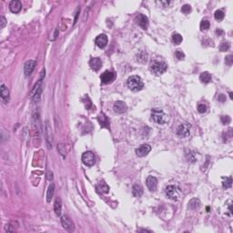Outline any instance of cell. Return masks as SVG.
I'll return each instance as SVG.
<instances>
[{"label": "cell", "instance_id": "1", "mask_svg": "<svg viewBox=\"0 0 233 233\" xmlns=\"http://www.w3.org/2000/svg\"><path fill=\"white\" fill-rule=\"evenodd\" d=\"M127 85L130 90L132 91H139L144 88V83L142 81V79L139 76H131L128 77Z\"/></svg>", "mask_w": 233, "mask_h": 233}, {"label": "cell", "instance_id": "2", "mask_svg": "<svg viewBox=\"0 0 233 233\" xmlns=\"http://www.w3.org/2000/svg\"><path fill=\"white\" fill-rule=\"evenodd\" d=\"M151 119L158 125H163L168 121V115L160 109H153L151 110Z\"/></svg>", "mask_w": 233, "mask_h": 233}, {"label": "cell", "instance_id": "3", "mask_svg": "<svg viewBox=\"0 0 233 233\" xmlns=\"http://www.w3.org/2000/svg\"><path fill=\"white\" fill-rule=\"evenodd\" d=\"M167 69H168V65L165 63L164 61H160V60L153 61L149 67L150 71L156 76L162 75V74L167 70Z\"/></svg>", "mask_w": 233, "mask_h": 233}, {"label": "cell", "instance_id": "4", "mask_svg": "<svg viewBox=\"0 0 233 233\" xmlns=\"http://www.w3.org/2000/svg\"><path fill=\"white\" fill-rule=\"evenodd\" d=\"M82 161L83 163L88 167L94 166L96 163V157L95 154L91 151H87L85 152L82 156Z\"/></svg>", "mask_w": 233, "mask_h": 233}, {"label": "cell", "instance_id": "5", "mask_svg": "<svg viewBox=\"0 0 233 233\" xmlns=\"http://www.w3.org/2000/svg\"><path fill=\"white\" fill-rule=\"evenodd\" d=\"M190 126L189 124L187 123H183V124H180L179 126L178 127L177 130H176V133L180 138H186V137H189L190 134Z\"/></svg>", "mask_w": 233, "mask_h": 233}, {"label": "cell", "instance_id": "6", "mask_svg": "<svg viewBox=\"0 0 233 233\" xmlns=\"http://www.w3.org/2000/svg\"><path fill=\"white\" fill-rule=\"evenodd\" d=\"M165 192H166V195L168 198L172 200H178L179 198V192L177 190V187H176L174 185H169L166 187L165 190Z\"/></svg>", "mask_w": 233, "mask_h": 233}, {"label": "cell", "instance_id": "7", "mask_svg": "<svg viewBox=\"0 0 233 233\" xmlns=\"http://www.w3.org/2000/svg\"><path fill=\"white\" fill-rule=\"evenodd\" d=\"M61 223H62V226H63V228L69 232H72L74 229H75L73 221L71 220V219L69 216L67 215H64L61 217Z\"/></svg>", "mask_w": 233, "mask_h": 233}, {"label": "cell", "instance_id": "8", "mask_svg": "<svg viewBox=\"0 0 233 233\" xmlns=\"http://www.w3.org/2000/svg\"><path fill=\"white\" fill-rule=\"evenodd\" d=\"M45 135H46V141L48 143V149H51L52 147V143H53V135H52V129H51V127L49 125V122L47 120L46 121V125H45Z\"/></svg>", "mask_w": 233, "mask_h": 233}, {"label": "cell", "instance_id": "9", "mask_svg": "<svg viewBox=\"0 0 233 233\" xmlns=\"http://www.w3.org/2000/svg\"><path fill=\"white\" fill-rule=\"evenodd\" d=\"M114 78H115V73L112 72V71H109V70H107L104 73H102V75L100 76L101 82L104 83V84H107V83H109V82L113 81V80H114Z\"/></svg>", "mask_w": 233, "mask_h": 233}, {"label": "cell", "instance_id": "10", "mask_svg": "<svg viewBox=\"0 0 233 233\" xmlns=\"http://www.w3.org/2000/svg\"><path fill=\"white\" fill-rule=\"evenodd\" d=\"M36 65H37V62L35 60H28L26 62L25 67H24V73L26 77L31 75V73L33 72L34 69H35Z\"/></svg>", "mask_w": 233, "mask_h": 233}, {"label": "cell", "instance_id": "11", "mask_svg": "<svg viewBox=\"0 0 233 233\" xmlns=\"http://www.w3.org/2000/svg\"><path fill=\"white\" fill-rule=\"evenodd\" d=\"M150 150H151V147L149 144H143L141 145L139 149H136V154L139 157H144L149 154Z\"/></svg>", "mask_w": 233, "mask_h": 233}, {"label": "cell", "instance_id": "12", "mask_svg": "<svg viewBox=\"0 0 233 233\" xmlns=\"http://www.w3.org/2000/svg\"><path fill=\"white\" fill-rule=\"evenodd\" d=\"M113 109L116 113H119V114H122V113H125L128 109V107L126 105V103L123 101H117L116 103L113 106Z\"/></svg>", "mask_w": 233, "mask_h": 233}, {"label": "cell", "instance_id": "13", "mask_svg": "<svg viewBox=\"0 0 233 233\" xmlns=\"http://www.w3.org/2000/svg\"><path fill=\"white\" fill-rule=\"evenodd\" d=\"M136 22L139 26H140L143 29H147V26H149V18H147L144 15H139L136 18Z\"/></svg>", "mask_w": 233, "mask_h": 233}, {"label": "cell", "instance_id": "14", "mask_svg": "<svg viewBox=\"0 0 233 233\" xmlns=\"http://www.w3.org/2000/svg\"><path fill=\"white\" fill-rule=\"evenodd\" d=\"M107 41H109V39H107V37L105 35V34H101V35L98 36L96 38V46L100 48H106V46L107 45Z\"/></svg>", "mask_w": 233, "mask_h": 233}, {"label": "cell", "instance_id": "15", "mask_svg": "<svg viewBox=\"0 0 233 233\" xmlns=\"http://www.w3.org/2000/svg\"><path fill=\"white\" fill-rule=\"evenodd\" d=\"M146 183H147V187H149V190H151V191L156 190L157 185H158V180L155 177H153V176L147 177V179L146 180Z\"/></svg>", "mask_w": 233, "mask_h": 233}, {"label": "cell", "instance_id": "16", "mask_svg": "<svg viewBox=\"0 0 233 233\" xmlns=\"http://www.w3.org/2000/svg\"><path fill=\"white\" fill-rule=\"evenodd\" d=\"M9 8L11 10V12L13 13H19L20 10L22 9V4L18 0H13V1L10 2L9 5Z\"/></svg>", "mask_w": 233, "mask_h": 233}, {"label": "cell", "instance_id": "17", "mask_svg": "<svg viewBox=\"0 0 233 233\" xmlns=\"http://www.w3.org/2000/svg\"><path fill=\"white\" fill-rule=\"evenodd\" d=\"M89 66L91 67V69H94L95 71H98L102 67V61L99 58H93L89 61Z\"/></svg>", "mask_w": 233, "mask_h": 233}, {"label": "cell", "instance_id": "18", "mask_svg": "<svg viewBox=\"0 0 233 233\" xmlns=\"http://www.w3.org/2000/svg\"><path fill=\"white\" fill-rule=\"evenodd\" d=\"M98 120L100 124V126L102 128H109V118L107 117L104 114V113H100L98 117Z\"/></svg>", "mask_w": 233, "mask_h": 233}, {"label": "cell", "instance_id": "19", "mask_svg": "<svg viewBox=\"0 0 233 233\" xmlns=\"http://www.w3.org/2000/svg\"><path fill=\"white\" fill-rule=\"evenodd\" d=\"M211 79H212V77L211 75H210V73L205 71V72H202L200 74V80L204 83V84H208L209 83L210 81H211Z\"/></svg>", "mask_w": 233, "mask_h": 233}, {"label": "cell", "instance_id": "20", "mask_svg": "<svg viewBox=\"0 0 233 233\" xmlns=\"http://www.w3.org/2000/svg\"><path fill=\"white\" fill-rule=\"evenodd\" d=\"M133 196L134 197H140L143 194V187L140 184H135L133 186Z\"/></svg>", "mask_w": 233, "mask_h": 233}, {"label": "cell", "instance_id": "21", "mask_svg": "<svg viewBox=\"0 0 233 233\" xmlns=\"http://www.w3.org/2000/svg\"><path fill=\"white\" fill-rule=\"evenodd\" d=\"M61 209H62V202H61V200L59 198H58L55 201V204H54V210L56 214L58 216H60L61 214Z\"/></svg>", "mask_w": 233, "mask_h": 233}, {"label": "cell", "instance_id": "22", "mask_svg": "<svg viewBox=\"0 0 233 233\" xmlns=\"http://www.w3.org/2000/svg\"><path fill=\"white\" fill-rule=\"evenodd\" d=\"M54 191H55V185L54 183H51L48 187V190L47 192V201L50 202L51 200H52L53 195H54Z\"/></svg>", "mask_w": 233, "mask_h": 233}, {"label": "cell", "instance_id": "23", "mask_svg": "<svg viewBox=\"0 0 233 233\" xmlns=\"http://www.w3.org/2000/svg\"><path fill=\"white\" fill-rule=\"evenodd\" d=\"M200 207V200L198 198H192L189 202V208L191 209H197Z\"/></svg>", "mask_w": 233, "mask_h": 233}, {"label": "cell", "instance_id": "24", "mask_svg": "<svg viewBox=\"0 0 233 233\" xmlns=\"http://www.w3.org/2000/svg\"><path fill=\"white\" fill-rule=\"evenodd\" d=\"M183 40V37L181 35H179V34L178 33H176V34H173V36H172V41L175 45H179L181 42H182Z\"/></svg>", "mask_w": 233, "mask_h": 233}, {"label": "cell", "instance_id": "25", "mask_svg": "<svg viewBox=\"0 0 233 233\" xmlns=\"http://www.w3.org/2000/svg\"><path fill=\"white\" fill-rule=\"evenodd\" d=\"M8 96H9L8 88L5 87V85H2V86H1V98L3 99H5V98L8 99Z\"/></svg>", "mask_w": 233, "mask_h": 233}, {"label": "cell", "instance_id": "26", "mask_svg": "<svg viewBox=\"0 0 233 233\" xmlns=\"http://www.w3.org/2000/svg\"><path fill=\"white\" fill-rule=\"evenodd\" d=\"M137 60L140 63H146L147 60V55L145 52H140L137 55Z\"/></svg>", "mask_w": 233, "mask_h": 233}, {"label": "cell", "instance_id": "27", "mask_svg": "<svg viewBox=\"0 0 233 233\" xmlns=\"http://www.w3.org/2000/svg\"><path fill=\"white\" fill-rule=\"evenodd\" d=\"M210 26V23L209 20H202L200 23V29L201 31H206L208 30Z\"/></svg>", "mask_w": 233, "mask_h": 233}, {"label": "cell", "instance_id": "28", "mask_svg": "<svg viewBox=\"0 0 233 233\" xmlns=\"http://www.w3.org/2000/svg\"><path fill=\"white\" fill-rule=\"evenodd\" d=\"M214 18L216 20H218V21H221L223 18H224V13H223V11H221V10H217L215 12L214 14Z\"/></svg>", "mask_w": 233, "mask_h": 233}, {"label": "cell", "instance_id": "29", "mask_svg": "<svg viewBox=\"0 0 233 233\" xmlns=\"http://www.w3.org/2000/svg\"><path fill=\"white\" fill-rule=\"evenodd\" d=\"M230 47V45L229 42H223V43H221L220 44V46H219V50L221 51V52H224V51H227V50H229Z\"/></svg>", "mask_w": 233, "mask_h": 233}, {"label": "cell", "instance_id": "30", "mask_svg": "<svg viewBox=\"0 0 233 233\" xmlns=\"http://www.w3.org/2000/svg\"><path fill=\"white\" fill-rule=\"evenodd\" d=\"M222 185H223L224 189H229V187H230L231 185H232V179L230 177L228 178V179H226V180H224L222 182Z\"/></svg>", "mask_w": 233, "mask_h": 233}, {"label": "cell", "instance_id": "31", "mask_svg": "<svg viewBox=\"0 0 233 233\" xmlns=\"http://www.w3.org/2000/svg\"><path fill=\"white\" fill-rule=\"evenodd\" d=\"M58 151H59L60 154L65 158L66 155H67V151H66V147H65V146H64L63 144H58Z\"/></svg>", "mask_w": 233, "mask_h": 233}, {"label": "cell", "instance_id": "32", "mask_svg": "<svg viewBox=\"0 0 233 233\" xmlns=\"http://www.w3.org/2000/svg\"><path fill=\"white\" fill-rule=\"evenodd\" d=\"M99 187H100L99 189L101 190V191L104 192V193H107V192H109V186H107L105 182H103V181H102V182H100Z\"/></svg>", "mask_w": 233, "mask_h": 233}, {"label": "cell", "instance_id": "33", "mask_svg": "<svg viewBox=\"0 0 233 233\" xmlns=\"http://www.w3.org/2000/svg\"><path fill=\"white\" fill-rule=\"evenodd\" d=\"M175 56H176V58H177L179 60H183L184 58H185V54L181 50H177V51H176V52H175Z\"/></svg>", "mask_w": 233, "mask_h": 233}, {"label": "cell", "instance_id": "34", "mask_svg": "<svg viewBox=\"0 0 233 233\" xmlns=\"http://www.w3.org/2000/svg\"><path fill=\"white\" fill-rule=\"evenodd\" d=\"M186 158H187V161H190V162H194L196 160L195 158H194V155H193V153H191L190 151H187Z\"/></svg>", "mask_w": 233, "mask_h": 233}, {"label": "cell", "instance_id": "35", "mask_svg": "<svg viewBox=\"0 0 233 233\" xmlns=\"http://www.w3.org/2000/svg\"><path fill=\"white\" fill-rule=\"evenodd\" d=\"M220 120H221V122H222V124L228 125V124L230 123L231 119H230V118L229 116H222V117L220 118Z\"/></svg>", "mask_w": 233, "mask_h": 233}, {"label": "cell", "instance_id": "36", "mask_svg": "<svg viewBox=\"0 0 233 233\" xmlns=\"http://www.w3.org/2000/svg\"><path fill=\"white\" fill-rule=\"evenodd\" d=\"M181 11H182V13L184 14H189L191 11V7L190 5H184L182 8H181Z\"/></svg>", "mask_w": 233, "mask_h": 233}, {"label": "cell", "instance_id": "37", "mask_svg": "<svg viewBox=\"0 0 233 233\" xmlns=\"http://www.w3.org/2000/svg\"><path fill=\"white\" fill-rule=\"evenodd\" d=\"M198 111L203 114V113H205L207 111V106L204 105V104H200L198 106Z\"/></svg>", "mask_w": 233, "mask_h": 233}, {"label": "cell", "instance_id": "38", "mask_svg": "<svg viewBox=\"0 0 233 233\" xmlns=\"http://www.w3.org/2000/svg\"><path fill=\"white\" fill-rule=\"evenodd\" d=\"M225 63L228 65V66H231L232 63H233V56L231 55H229L227 56L225 58Z\"/></svg>", "mask_w": 233, "mask_h": 233}, {"label": "cell", "instance_id": "39", "mask_svg": "<svg viewBox=\"0 0 233 233\" xmlns=\"http://www.w3.org/2000/svg\"><path fill=\"white\" fill-rule=\"evenodd\" d=\"M7 25V19L5 18V16H1V28H4Z\"/></svg>", "mask_w": 233, "mask_h": 233}, {"label": "cell", "instance_id": "40", "mask_svg": "<svg viewBox=\"0 0 233 233\" xmlns=\"http://www.w3.org/2000/svg\"><path fill=\"white\" fill-rule=\"evenodd\" d=\"M5 231H10V232L15 231V229H12V228H11V225H10V224H7V225H5Z\"/></svg>", "mask_w": 233, "mask_h": 233}, {"label": "cell", "instance_id": "41", "mask_svg": "<svg viewBox=\"0 0 233 233\" xmlns=\"http://www.w3.org/2000/svg\"><path fill=\"white\" fill-rule=\"evenodd\" d=\"M218 99H219V101H220V102H225V100H226V96H225V95H223V94H220V95H219V96H218Z\"/></svg>", "mask_w": 233, "mask_h": 233}, {"label": "cell", "instance_id": "42", "mask_svg": "<svg viewBox=\"0 0 233 233\" xmlns=\"http://www.w3.org/2000/svg\"><path fill=\"white\" fill-rule=\"evenodd\" d=\"M216 34L219 35V36H221V35H223V34H224V31L222 29H220V28H218L217 31H216Z\"/></svg>", "mask_w": 233, "mask_h": 233}, {"label": "cell", "instance_id": "43", "mask_svg": "<svg viewBox=\"0 0 233 233\" xmlns=\"http://www.w3.org/2000/svg\"><path fill=\"white\" fill-rule=\"evenodd\" d=\"M58 28H56V32L54 34V37H53L52 40H56V37H58Z\"/></svg>", "mask_w": 233, "mask_h": 233}, {"label": "cell", "instance_id": "44", "mask_svg": "<svg viewBox=\"0 0 233 233\" xmlns=\"http://www.w3.org/2000/svg\"><path fill=\"white\" fill-rule=\"evenodd\" d=\"M52 172H48V180H51L53 179V176H52Z\"/></svg>", "mask_w": 233, "mask_h": 233}, {"label": "cell", "instance_id": "45", "mask_svg": "<svg viewBox=\"0 0 233 233\" xmlns=\"http://www.w3.org/2000/svg\"><path fill=\"white\" fill-rule=\"evenodd\" d=\"M78 15H79V11L77 13V16H76V18H75V21H74V25H75L77 23V18H78Z\"/></svg>", "mask_w": 233, "mask_h": 233}, {"label": "cell", "instance_id": "46", "mask_svg": "<svg viewBox=\"0 0 233 233\" xmlns=\"http://www.w3.org/2000/svg\"><path fill=\"white\" fill-rule=\"evenodd\" d=\"M230 98L232 99V92H230Z\"/></svg>", "mask_w": 233, "mask_h": 233}]
</instances>
